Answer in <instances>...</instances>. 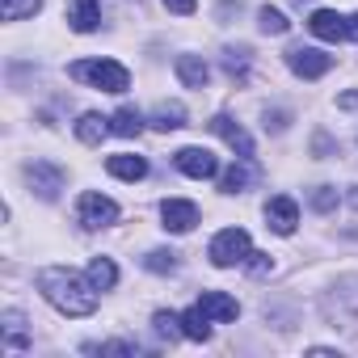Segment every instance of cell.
Listing matches in <instances>:
<instances>
[{
  "label": "cell",
  "mask_w": 358,
  "mask_h": 358,
  "mask_svg": "<svg viewBox=\"0 0 358 358\" xmlns=\"http://www.w3.org/2000/svg\"><path fill=\"white\" fill-rule=\"evenodd\" d=\"M38 291H43L47 303H55L64 316H93V312H97V287L85 282L80 274L64 270V266L38 270Z\"/></svg>",
  "instance_id": "6da1fadb"
},
{
  "label": "cell",
  "mask_w": 358,
  "mask_h": 358,
  "mask_svg": "<svg viewBox=\"0 0 358 358\" xmlns=\"http://www.w3.org/2000/svg\"><path fill=\"white\" fill-rule=\"evenodd\" d=\"M68 76H72V80H89V85L101 89V93H127V89H131V72H127L118 59H76V64L68 68Z\"/></svg>",
  "instance_id": "7a4b0ae2"
},
{
  "label": "cell",
  "mask_w": 358,
  "mask_h": 358,
  "mask_svg": "<svg viewBox=\"0 0 358 358\" xmlns=\"http://www.w3.org/2000/svg\"><path fill=\"white\" fill-rule=\"evenodd\" d=\"M211 262L220 266V270H228V266H241V262H249V232L245 228H224L215 241H211Z\"/></svg>",
  "instance_id": "3957f363"
},
{
  "label": "cell",
  "mask_w": 358,
  "mask_h": 358,
  "mask_svg": "<svg viewBox=\"0 0 358 358\" xmlns=\"http://www.w3.org/2000/svg\"><path fill=\"white\" fill-rule=\"evenodd\" d=\"M76 211H80V224H85V228H93V232H97V228L118 224V203H114V199H106V194H97V190H85Z\"/></svg>",
  "instance_id": "277c9868"
},
{
  "label": "cell",
  "mask_w": 358,
  "mask_h": 358,
  "mask_svg": "<svg viewBox=\"0 0 358 358\" xmlns=\"http://www.w3.org/2000/svg\"><path fill=\"white\" fill-rule=\"evenodd\" d=\"M287 68L303 80H320L329 68H333V55H324L320 47H291L287 51Z\"/></svg>",
  "instance_id": "5b68a950"
},
{
  "label": "cell",
  "mask_w": 358,
  "mask_h": 358,
  "mask_svg": "<svg viewBox=\"0 0 358 358\" xmlns=\"http://www.w3.org/2000/svg\"><path fill=\"white\" fill-rule=\"evenodd\" d=\"M26 182L34 186L38 199L51 203V199L64 190V169H59L55 160H30V164H26Z\"/></svg>",
  "instance_id": "8992f818"
},
{
  "label": "cell",
  "mask_w": 358,
  "mask_h": 358,
  "mask_svg": "<svg viewBox=\"0 0 358 358\" xmlns=\"http://www.w3.org/2000/svg\"><path fill=\"white\" fill-rule=\"evenodd\" d=\"M173 160H177V169H182L186 177H194V182H207V177L220 173V160H215L207 148H182Z\"/></svg>",
  "instance_id": "52a82bcc"
},
{
  "label": "cell",
  "mask_w": 358,
  "mask_h": 358,
  "mask_svg": "<svg viewBox=\"0 0 358 358\" xmlns=\"http://www.w3.org/2000/svg\"><path fill=\"white\" fill-rule=\"evenodd\" d=\"M266 224H270L278 236H291L295 224H299V207H295V199H291V194H274V199L266 203Z\"/></svg>",
  "instance_id": "ba28073f"
},
{
  "label": "cell",
  "mask_w": 358,
  "mask_h": 358,
  "mask_svg": "<svg viewBox=\"0 0 358 358\" xmlns=\"http://www.w3.org/2000/svg\"><path fill=\"white\" fill-rule=\"evenodd\" d=\"M160 220H164L169 232H190L199 224V207L190 199H164L160 203Z\"/></svg>",
  "instance_id": "9c48e42d"
},
{
  "label": "cell",
  "mask_w": 358,
  "mask_h": 358,
  "mask_svg": "<svg viewBox=\"0 0 358 358\" xmlns=\"http://www.w3.org/2000/svg\"><path fill=\"white\" fill-rule=\"evenodd\" d=\"M207 127H211L220 139H228V148H232V152H241V156H249V160H253V139L245 135V127H241L236 118H228V114H215Z\"/></svg>",
  "instance_id": "30bf717a"
},
{
  "label": "cell",
  "mask_w": 358,
  "mask_h": 358,
  "mask_svg": "<svg viewBox=\"0 0 358 358\" xmlns=\"http://www.w3.org/2000/svg\"><path fill=\"white\" fill-rule=\"evenodd\" d=\"M308 30H312L316 38H324V43H341V38H345V17H337L333 9H316V13L308 17Z\"/></svg>",
  "instance_id": "8fae6325"
},
{
  "label": "cell",
  "mask_w": 358,
  "mask_h": 358,
  "mask_svg": "<svg viewBox=\"0 0 358 358\" xmlns=\"http://www.w3.org/2000/svg\"><path fill=\"white\" fill-rule=\"evenodd\" d=\"M199 308H203L211 320H236V316H241V303H236L232 295H224V291H203Z\"/></svg>",
  "instance_id": "7c38bea8"
},
{
  "label": "cell",
  "mask_w": 358,
  "mask_h": 358,
  "mask_svg": "<svg viewBox=\"0 0 358 358\" xmlns=\"http://www.w3.org/2000/svg\"><path fill=\"white\" fill-rule=\"evenodd\" d=\"M177 76H182L186 89H207L211 68H207V59H199V55H177Z\"/></svg>",
  "instance_id": "4fadbf2b"
},
{
  "label": "cell",
  "mask_w": 358,
  "mask_h": 358,
  "mask_svg": "<svg viewBox=\"0 0 358 358\" xmlns=\"http://www.w3.org/2000/svg\"><path fill=\"white\" fill-rule=\"evenodd\" d=\"M106 169H110L114 177H122V182H143V177H148V160H143V156H131V152L110 156Z\"/></svg>",
  "instance_id": "5bb4252c"
},
{
  "label": "cell",
  "mask_w": 358,
  "mask_h": 358,
  "mask_svg": "<svg viewBox=\"0 0 358 358\" xmlns=\"http://www.w3.org/2000/svg\"><path fill=\"white\" fill-rule=\"evenodd\" d=\"M253 182H257V169L249 164V156H236V164L224 173L220 190H224V194H241V190H245V186H253Z\"/></svg>",
  "instance_id": "9a60e30c"
},
{
  "label": "cell",
  "mask_w": 358,
  "mask_h": 358,
  "mask_svg": "<svg viewBox=\"0 0 358 358\" xmlns=\"http://www.w3.org/2000/svg\"><path fill=\"white\" fill-rule=\"evenodd\" d=\"M68 22H72V30H76V34L97 30V22H101L97 0H72V5H68Z\"/></svg>",
  "instance_id": "2e32d148"
},
{
  "label": "cell",
  "mask_w": 358,
  "mask_h": 358,
  "mask_svg": "<svg viewBox=\"0 0 358 358\" xmlns=\"http://www.w3.org/2000/svg\"><path fill=\"white\" fill-rule=\"evenodd\" d=\"M152 127L156 131H177V127H186V106L182 101H160L152 110Z\"/></svg>",
  "instance_id": "e0dca14e"
},
{
  "label": "cell",
  "mask_w": 358,
  "mask_h": 358,
  "mask_svg": "<svg viewBox=\"0 0 358 358\" xmlns=\"http://www.w3.org/2000/svg\"><path fill=\"white\" fill-rule=\"evenodd\" d=\"M106 122H110V118H101V114H93V110H89V114H80V122H76V139H80V143H89V148H97V143L106 139V131H110Z\"/></svg>",
  "instance_id": "ac0fdd59"
},
{
  "label": "cell",
  "mask_w": 358,
  "mask_h": 358,
  "mask_svg": "<svg viewBox=\"0 0 358 358\" xmlns=\"http://www.w3.org/2000/svg\"><path fill=\"white\" fill-rule=\"evenodd\" d=\"M249 55H253L249 47H228V51H224V72H228L236 85L249 80Z\"/></svg>",
  "instance_id": "d6986e66"
},
{
  "label": "cell",
  "mask_w": 358,
  "mask_h": 358,
  "mask_svg": "<svg viewBox=\"0 0 358 358\" xmlns=\"http://www.w3.org/2000/svg\"><path fill=\"white\" fill-rule=\"evenodd\" d=\"M110 131H114V135H122V139H135V135L143 131V118H139V110L122 106V110L110 118Z\"/></svg>",
  "instance_id": "ffe728a7"
},
{
  "label": "cell",
  "mask_w": 358,
  "mask_h": 358,
  "mask_svg": "<svg viewBox=\"0 0 358 358\" xmlns=\"http://www.w3.org/2000/svg\"><path fill=\"white\" fill-rule=\"evenodd\" d=\"M89 282H93L97 291H110V287L118 282V266H114L110 257H93V262H89Z\"/></svg>",
  "instance_id": "44dd1931"
},
{
  "label": "cell",
  "mask_w": 358,
  "mask_h": 358,
  "mask_svg": "<svg viewBox=\"0 0 358 358\" xmlns=\"http://www.w3.org/2000/svg\"><path fill=\"white\" fill-rule=\"evenodd\" d=\"M182 329H186V337H190V341H207V337H211V316L194 303V308L182 316Z\"/></svg>",
  "instance_id": "7402d4cb"
},
{
  "label": "cell",
  "mask_w": 358,
  "mask_h": 358,
  "mask_svg": "<svg viewBox=\"0 0 358 358\" xmlns=\"http://www.w3.org/2000/svg\"><path fill=\"white\" fill-rule=\"evenodd\" d=\"M152 329H156V337L160 341H177V337H186V329H182V316H173V312H156L152 316Z\"/></svg>",
  "instance_id": "603a6c76"
},
{
  "label": "cell",
  "mask_w": 358,
  "mask_h": 358,
  "mask_svg": "<svg viewBox=\"0 0 358 358\" xmlns=\"http://www.w3.org/2000/svg\"><path fill=\"white\" fill-rule=\"evenodd\" d=\"M43 9V0H0V13H5V22H26Z\"/></svg>",
  "instance_id": "cb8c5ba5"
},
{
  "label": "cell",
  "mask_w": 358,
  "mask_h": 358,
  "mask_svg": "<svg viewBox=\"0 0 358 358\" xmlns=\"http://www.w3.org/2000/svg\"><path fill=\"white\" fill-rule=\"evenodd\" d=\"M257 26H262V34H287L291 30V22H287V13L282 9H257Z\"/></svg>",
  "instance_id": "d4e9b609"
},
{
  "label": "cell",
  "mask_w": 358,
  "mask_h": 358,
  "mask_svg": "<svg viewBox=\"0 0 358 358\" xmlns=\"http://www.w3.org/2000/svg\"><path fill=\"white\" fill-rule=\"evenodd\" d=\"M143 266H148L152 274H173V270H177V253H173V249H152V253L143 257Z\"/></svg>",
  "instance_id": "484cf974"
},
{
  "label": "cell",
  "mask_w": 358,
  "mask_h": 358,
  "mask_svg": "<svg viewBox=\"0 0 358 358\" xmlns=\"http://www.w3.org/2000/svg\"><path fill=\"white\" fill-rule=\"evenodd\" d=\"M312 211H320V215L337 211V190H333V186H316V190H312Z\"/></svg>",
  "instance_id": "4316f807"
},
{
  "label": "cell",
  "mask_w": 358,
  "mask_h": 358,
  "mask_svg": "<svg viewBox=\"0 0 358 358\" xmlns=\"http://www.w3.org/2000/svg\"><path fill=\"white\" fill-rule=\"evenodd\" d=\"M270 270H274L270 253H249V274H253V278H266Z\"/></svg>",
  "instance_id": "83f0119b"
},
{
  "label": "cell",
  "mask_w": 358,
  "mask_h": 358,
  "mask_svg": "<svg viewBox=\"0 0 358 358\" xmlns=\"http://www.w3.org/2000/svg\"><path fill=\"white\" fill-rule=\"evenodd\" d=\"M287 122H291V114L287 110H266V131H287Z\"/></svg>",
  "instance_id": "f1b7e54d"
},
{
  "label": "cell",
  "mask_w": 358,
  "mask_h": 358,
  "mask_svg": "<svg viewBox=\"0 0 358 358\" xmlns=\"http://www.w3.org/2000/svg\"><path fill=\"white\" fill-rule=\"evenodd\" d=\"M333 152H337V143H333L324 131H316V139H312V156H320V160H324V156H333Z\"/></svg>",
  "instance_id": "f546056e"
},
{
  "label": "cell",
  "mask_w": 358,
  "mask_h": 358,
  "mask_svg": "<svg viewBox=\"0 0 358 358\" xmlns=\"http://www.w3.org/2000/svg\"><path fill=\"white\" fill-rule=\"evenodd\" d=\"M164 9H169V13H182V17H190V13L199 9V0H164Z\"/></svg>",
  "instance_id": "4dcf8cb0"
},
{
  "label": "cell",
  "mask_w": 358,
  "mask_h": 358,
  "mask_svg": "<svg viewBox=\"0 0 358 358\" xmlns=\"http://www.w3.org/2000/svg\"><path fill=\"white\" fill-rule=\"evenodd\" d=\"M337 106H341V110H358V89L341 93V97H337Z\"/></svg>",
  "instance_id": "1f68e13d"
},
{
  "label": "cell",
  "mask_w": 358,
  "mask_h": 358,
  "mask_svg": "<svg viewBox=\"0 0 358 358\" xmlns=\"http://www.w3.org/2000/svg\"><path fill=\"white\" fill-rule=\"evenodd\" d=\"M345 38H354V43H358V13H350V17H345Z\"/></svg>",
  "instance_id": "d6a6232c"
},
{
  "label": "cell",
  "mask_w": 358,
  "mask_h": 358,
  "mask_svg": "<svg viewBox=\"0 0 358 358\" xmlns=\"http://www.w3.org/2000/svg\"><path fill=\"white\" fill-rule=\"evenodd\" d=\"M350 203H354V207H358V186H354V190H350Z\"/></svg>",
  "instance_id": "836d02e7"
}]
</instances>
